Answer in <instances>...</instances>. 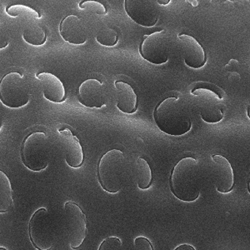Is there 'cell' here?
Instances as JSON below:
<instances>
[{"mask_svg": "<svg viewBox=\"0 0 250 250\" xmlns=\"http://www.w3.org/2000/svg\"><path fill=\"white\" fill-rule=\"evenodd\" d=\"M14 206L13 188L9 177L0 171V213H6Z\"/></svg>", "mask_w": 250, "mask_h": 250, "instance_id": "cell-19", "label": "cell"}, {"mask_svg": "<svg viewBox=\"0 0 250 250\" xmlns=\"http://www.w3.org/2000/svg\"><path fill=\"white\" fill-rule=\"evenodd\" d=\"M29 234L32 245L37 250H50L55 241V229L51 216L45 208L34 212L29 222Z\"/></svg>", "mask_w": 250, "mask_h": 250, "instance_id": "cell-8", "label": "cell"}, {"mask_svg": "<svg viewBox=\"0 0 250 250\" xmlns=\"http://www.w3.org/2000/svg\"><path fill=\"white\" fill-rule=\"evenodd\" d=\"M140 56L155 65L168 62L171 55V42L167 32L158 29L145 34L140 45Z\"/></svg>", "mask_w": 250, "mask_h": 250, "instance_id": "cell-7", "label": "cell"}, {"mask_svg": "<svg viewBox=\"0 0 250 250\" xmlns=\"http://www.w3.org/2000/svg\"><path fill=\"white\" fill-rule=\"evenodd\" d=\"M134 247L139 250H153L154 247L149 239L144 236H139L134 239Z\"/></svg>", "mask_w": 250, "mask_h": 250, "instance_id": "cell-25", "label": "cell"}, {"mask_svg": "<svg viewBox=\"0 0 250 250\" xmlns=\"http://www.w3.org/2000/svg\"><path fill=\"white\" fill-rule=\"evenodd\" d=\"M188 3H191V4H193V6H196L199 5V2L198 1H188Z\"/></svg>", "mask_w": 250, "mask_h": 250, "instance_id": "cell-29", "label": "cell"}, {"mask_svg": "<svg viewBox=\"0 0 250 250\" xmlns=\"http://www.w3.org/2000/svg\"><path fill=\"white\" fill-rule=\"evenodd\" d=\"M30 100L29 84L18 72L6 74L0 83V100L10 108H22Z\"/></svg>", "mask_w": 250, "mask_h": 250, "instance_id": "cell-6", "label": "cell"}, {"mask_svg": "<svg viewBox=\"0 0 250 250\" xmlns=\"http://www.w3.org/2000/svg\"><path fill=\"white\" fill-rule=\"evenodd\" d=\"M64 220L70 247L72 249L80 247L87 235L85 213L80 205L68 201L64 205Z\"/></svg>", "mask_w": 250, "mask_h": 250, "instance_id": "cell-9", "label": "cell"}, {"mask_svg": "<svg viewBox=\"0 0 250 250\" xmlns=\"http://www.w3.org/2000/svg\"><path fill=\"white\" fill-rule=\"evenodd\" d=\"M248 115L250 117V108H248Z\"/></svg>", "mask_w": 250, "mask_h": 250, "instance_id": "cell-30", "label": "cell"}, {"mask_svg": "<svg viewBox=\"0 0 250 250\" xmlns=\"http://www.w3.org/2000/svg\"><path fill=\"white\" fill-rule=\"evenodd\" d=\"M114 87L117 108L125 114H134L138 109V96L134 87L120 80L115 81Z\"/></svg>", "mask_w": 250, "mask_h": 250, "instance_id": "cell-16", "label": "cell"}, {"mask_svg": "<svg viewBox=\"0 0 250 250\" xmlns=\"http://www.w3.org/2000/svg\"><path fill=\"white\" fill-rule=\"evenodd\" d=\"M134 180L137 186L142 190H147L152 186L153 172L148 161L144 158H138L134 165Z\"/></svg>", "mask_w": 250, "mask_h": 250, "instance_id": "cell-18", "label": "cell"}, {"mask_svg": "<svg viewBox=\"0 0 250 250\" xmlns=\"http://www.w3.org/2000/svg\"><path fill=\"white\" fill-rule=\"evenodd\" d=\"M23 39L30 45L42 46L47 41V34L39 23H29L23 29Z\"/></svg>", "mask_w": 250, "mask_h": 250, "instance_id": "cell-20", "label": "cell"}, {"mask_svg": "<svg viewBox=\"0 0 250 250\" xmlns=\"http://www.w3.org/2000/svg\"><path fill=\"white\" fill-rule=\"evenodd\" d=\"M80 9L92 15H105L108 13L107 6L101 1L96 0H82L79 3Z\"/></svg>", "mask_w": 250, "mask_h": 250, "instance_id": "cell-23", "label": "cell"}, {"mask_svg": "<svg viewBox=\"0 0 250 250\" xmlns=\"http://www.w3.org/2000/svg\"><path fill=\"white\" fill-rule=\"evenodd\" d=\"M157 3H159L160 5H168L170 3L171 0H157Z\"/></svg>", "mask_w": 250, "mask_h": 250, "instance_id": "cell-28", "label": "cell"}, {"mask_svg": "<svg viewBox=\"0 0 250 250\" xmlns=\"http://www.w3.org/2000/svg\"><path fill=\"white\" fill-rule=\"evenodd\" d=\"M178 39L185 64L194 69L203 68L207 62V54L201 43L189 34H179Z\"/></svg>", "mask_w": 250, "mask_h": 250, "instance_id": "cell-12", "label": "cell"}, {"mask_svg": "<svg viewBox=\"0 0 250 250\" xmlns=\"http://www.w3.org/2000/svg\"><path fill=\"white\" fill-rule=\"evenodd\" d=\"M120 40V35L114 27L104 25L101 27L96 34V41L105 47H114Z\"/></svg>", "mask_w": 250, "mask_h": 250, "instance_id": "cell-22", "label": "cell"}, {"mask_svg": "<svg viewBox=\"0 0 250 250\" xmlns=\"http://www.w3.org/2000/svg\"><path fill=\"white\" fill-rule=\"evenodd\" d=\"M59 132L66 163L71 168H80L84 162V155L80 140L69 128H61Z\"/></svg>", "mask_w": 250, "mask_h": 250, "instance_id": "cell-15", "label": "cell"}, {"mask_svg": "<svg viewBox=\"0 0 250 250\" xmlns=\"http://www.w3.org/2000/svg\"><path fill=\"white\" fill-rule=\"evenodd\" d=\"M153 116L157 127L171 136H182L192 128L190 111L181 97L165 98L157 104Z\"/></svg>", "mask_w": 250, "mask_h": 250, "instance_id": "cell-1", "label": "cell"}, {"mask_svg": "<svg viewBox=\"0 0 250 250\" xmlns=\"http://www.w3.org/2000/svg\"><path fill=\"white\" fill-rule=\"evenodd\" d=\"M79 102L84 107L101 108L107 103L105 88L100 80L88 79L80 84L78 92Z\"/></svg>", "mask_w": 250, "mask_h": 250, "instance_id": "cell-11", "label": "cell"}, {"mask_svg": "<svg viewBox=\"0 0 250 250\" xmlns=\"http://www.w3.org/2000/svg\"><path fill=\"white\" fill-rule=\"evenodd\" d=\"M60 34L65 42L74 45H82L88 40L86 24L77 15H67L61 20Z\"/></svg>", "mask_w": 250, "mask_h": 250, "instance_id": "cell-14", "label": "cell"}, {"mask_svg": "<svg viewBox=\"0 0 250 250\" xmlns=\"http://www.w3.org/2000/svg\"><path fill=\"white\" fill-rule=\"evenodd\" d=\"M97 175L104 190L119 193L128 179V163L122 151L114 148L106 152L98 164Z\"/></svg>", "mask_w": 250, "mask_h": 250, "instance_id": "cell-4", "label": "cell"}, {"mask_svg": "<svg viewBox=\"0 0 250 250\" xmlns=\"http://www.w3.org/2000/svg\"><path fill=\"white\" fill-rule=\"evenodd\" d=\"M122 248V241L118 237H108L100 244V250H120Z\"/></svg>", "mask_w": 250, "mask_h": 250, "instance_id": "cell-24", "label": "cell"}, {"mask_svg": "<svg viewBox=\"0 0 250 250\" xmlns=\"http://www.w3.org/2000/svg\"><path fill=\"white\" fill-rule=\"evenodd\" d=\"M239 65V61L232 59V60H230V61L229 62L227 65L225 66V69L229 72H232V73H233V72H238Z\"/></svg>", "mask_w": 250, "mask_h": 250, "instance_id": "cell-26", "label": "cell"}, {"mask_svg": "<svg viewBox=\"0 0 250 250\" xmlns=\"http://www.w3.org/2000/svg\"><path fill=\"white\" fill-rule=\"evenodd\" d=\"M201 165L192 157H185L174 165L169 177L170 190L183 202L190 203L199 199L202 189Z\"/></svg>", "mask_w": 250, "mask_h": 250, "instance_id": "cell-2", "label": "cell"}, {"mask_svg": "<svg viewBox=\"0 0 250 250\" xmlns=\"http://www.w3.org/2000/svg\"><path fill=\"white\" fill-rule=\"evenodd\" d=\"M20 154L23 165L29 170H44L48 167L51 155L48 135L40 131L29 134L22 143Z\"/></svg>", "mask_w": 250, "mask_h": 250, "instance_id": "cell-5", "label": "cell"}, {"mask_svg": "<svg viewBox=\"0 0 250 250\" xmlns=\"http://www.w3.org/2000/svg\"><path fill=\"white\" fill-rule=\"evenodd\" d=\"M195 250L196 248L193 247L192 245L184 244V245H179L175 248V250Z\"/></svg>", "mask_w": 250, "mask_h": 250, "instance_id": "cell-27", "label": "cell"}, {"mask_svg": "<svg viewBox=\"0 0 250 250\" xmlns=\"http://www.w3.org/2000/svg\"><path fill=\"white\" fill-rule=\"evenodd\" d=\"M6 14L13 18H27V19H36L41 18L40 12L30 6L24 4H10L6 7Z\"/></svg>", "mask_w": 250, "mask_h": 250, "instance_id": "cell-21", "label": "cell"}, {"mask_svg": "<svg viewBox=\"0 0 250 250\" xmlns=\"http://www.w3.org/2000/svg\"><path fill=\"white\" fill-rule=\"evenodd\" d=\"M213 177L216 190L219 193H228L233 190L235 185L234 173L229 161L221 154H213Z\"/></svg>", "mask_w": 250, "mask_h": 250, "instance_id": "cell-13", "label": "cell"}, {"mask_svg": "<svg viewBox=\"0 0 250 250\" xmlns=\"http://www.w3.org/2000/svg\"><path fill=\"white\" fill-rule=\"evenodd\" d=\"M190 94L202 120L208 124H217L225 117V92L214 83L198 81L191 84Z\"/></svg>", "mask_w": 250, "mask_h": 250, "instance_id": "cell-3", "label": "cell"}, {"mask_svg": "<svg viewBox=\"0 0 250 250\" xmlns=\"http://www.w3.org/2000/svg\"><path fill=\"white\" fill-rule=\"evenodd\" d=\"M43 88V96L46 100L55 104H61L66 100V92L62 81L54 74L48 72L36 74Z\"/></svg>", "mask_w": 250, "mask_h": 250, "instance_id": "cell-17", "label": "cell"}, {"mask_svg": "<svg viewBox=\"0 0 250 250\" xmlns=\"http://www.w3.org/2000/svg\"><path fill=\"white\" fill-rule=\"evenodd\" d=\"M125 9L131 20L143 27H153L159 19V9L154 0H125Z\"/></svg>", "mask_w": 250, "mask_h": 250, "instance_id": "cell-10", "label": "cell"}]
</instances>
